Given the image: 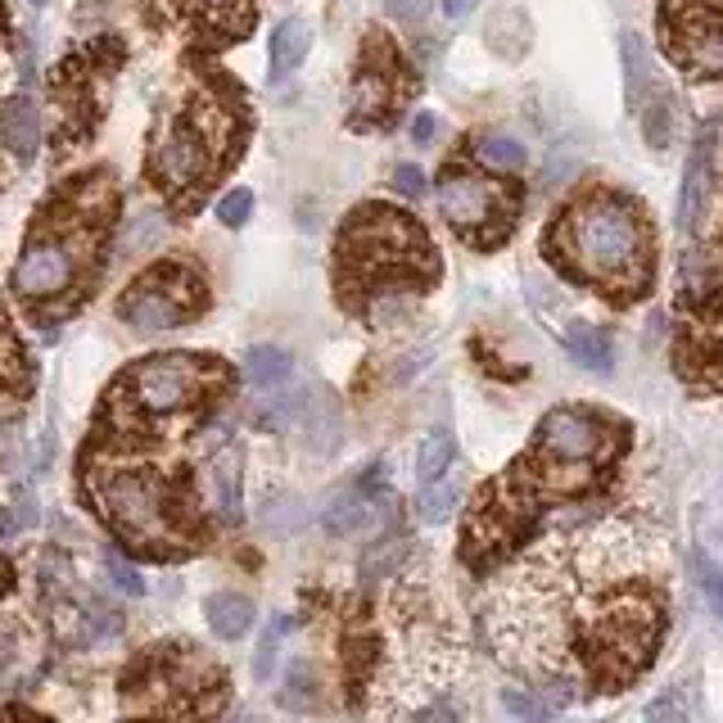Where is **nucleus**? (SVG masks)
<instances>
[{
  "mask_svg": "<svg viewBox=\"0 0 723 723\" xmlns=\"http://www.w3.org/2000/svg\"><path fill=\"white\" fill-rule=\"evenodd\" d=\"M552 245L584 281L601 290H633L646 276V236L637 213L615 195H592L565 213Z\"/></svg>",
  "mask_w": 723,
  "mask_h": 723,
  "instance_id": "obj_1",
  "label": "nucleus"
},
{
  "mask_svg": "<svg viewBox=\"0 0 723 723\" xmlns=\"http://www.w3.org/2000/svg\"><path fill=\"white\" fill-rule=\"evenodd\" d=\"M674 55L701 78H723V0H669Z\"/></svg>",
  "mask_w": 723,
  "mask_h": 723,
  "instance_id": "obj_2",
  "label": "nucleus"
},
{
  "mask_svg": "<svg viewBox=\"0 0 723 723\" xmlns=\"http://www.w3.org/2000/svg\"><path fill=\"white\" fill-rule=\"evenodd\" d=\"M100 502L109 511V520L123 529L127 539H140V543H159L168 534V507H163V493L155 479L145 475H109L100 484Z\"/></svg>",
  "mask_w": 723,
  "mask_h": 723,
  "instance_id": "obj_3",
  "label": "nucleus"
},
{
  "mask_svg": "<svg viewBox=\"0 0 723 723\" xmlns=\"http://www.w3.org/2000/svg\"><path fill=\"white\" fill-rule=\"evenodd\" d=\"M439 208L456 231L475 236V240H493L502 231V222H511L502 190L484 177H466V172H452L439 181Z\"/></svg>",
  "mask_w": 723,
  "mask_h": 723,
  "instance_id": "obj_4",
  "label": "nucleus"
},
{
  "mask_svg": "<svg viewBox=\"0 0 723 723\" xmlns=\"http://www.w3.org/2000/svg\"><path fill=\"white\" fill-rule=\"evenodd\" d=\"M611 443V426L592 411H575V407H556L543 416L539 426V452L552 456L561 466H592L597 456Z\"/></svg>",
  "mask_w": 723,
  "mask_h": 723,
  "instance_id": "obj_5",
  "label": "nucleus"
},
{
  "mask_svg": "<svg viewBox=\"0 0 723 723\" xmlns=\"http://www.w3.org/2000/svg\"><path fill=\"white\" fill-rule=\"evenodd\" d=\"M72 281H78V245L64 236H36L14 268V290L32 303L68 294Z\"/></svg>",
  "mask_w": 723,
  "mask_h": 723,
  "instance_id": "obj_6",
  "label": "nucleus"
},
{
  "mask_svg": "<svg viewBox=\"0 0 723 723\" xmlns=\"http://www.w3.org/2000/svg\"><path fill=\"white\" fill-rule=\"evenodd\" d=\"M132 394L155 416L181 411L190 403V394H195V362L190 358H149L132 371Z\"/></svg>",
  "mask_w": 723,
  "mask_h": 723,
  "instance_id": "obj_7",
  "label": "nucleus"
},
{
  "mask_svg": "<svg viewBox=\"0 0 723 723\" xmlns=\"http://www.w3.org/2000/svg\"><path fill=\"white\" fill-rule=\"evenodd\" d=\"M155 168L163 177V185L181 190V185H200L204 172H208V136L195 118H185L177 123L163 145H159V155H155Z\"/></svg>",
  "mask_w": 723,
  "mask_h": 723,
  "instance_id": "obj_8",
  "label": "nucleus"
},
{
  "mask_svg": "<svg viewBox=\"0 0 723 723\" xmlns=\"http://www.w3.org/2000/svg\"><path fill=\"white\" fill-rule=\"evenodd\" d=\"M294 421H298V439L308 452L330 456L344 439V407L326 385H313L303 398H294Z\"/></svg>",
  "mask_w": 723,
  "mask_h": 723,
  "instance_id": "obj_9",
  "label": "nucleus"
},
{
  "mask_svg": "<svg viewBox=\"0 0 723 723\" xmlns=\"http://www.w3.org/2000/svg\"><path fill=\"white\" fill-rule=\"evenodd\" d=\"M185 308H190V298L177 294V290H168V272L140 281V285L123 298L127 326H136V330H145V335H149V330H172V326L185 317Z\"/></svg>",
  "mask_w": 723,
  "mask_h": 723,
  "instance_id": "obj_10",
  "label": "nucleus"
},
{
  "mask_svg": "<svg viewBox=\"0 0 723 723\" xmlns=\"http://www.w3.org/2000/svg\"><path fill=\"white\" fill-rule=\"evenodd\" d=\"M710 163H714V127H705L682 168V190H678V226L692 231L701 208H705V190H710Z\"/></svg>",
  "mask_w": 723,
  "mask_h": 723,
  "instance_id": "obj_11",
  "label": "nucleus"
},
{
  "mask_svg": "<svg viewBox=\"0 0 723 723\" xmlns=\"http://www.w3.org/2000/svg\"><path fill=\"white\" fill-rule=\"evenodd\" d=\"M208 493H213V507L226 524L240 520L245 507V462H240V448H222L213 462H208Z\"/></svg>",
  "mask_w": 723,
  "mask_h": 723,
  "instance_id": "obj_12",
  "label": "nucleus"
},
{
  "mask_svg": "<svg viewBox=\"0 0 723 723\" xmlns=\"http://www.w3.org/2000/svg\"><path fill=\"white\" fill-rule=\"evenodd\" d=\"M0 140L10 145V155H19L23 163L36 155V145H42V113L27 95H14L0 104Z\"/></svg>",
  "mask_w": 723,
  "mask_h": 723,
  "instance_id": "obj_13",
  "label": "nucleus"
},
{
  "mask_svg": "<svg viewBox=\"0 0 723 723\" xmlns=\"http://www.w3.org/2000/svg\"><path fill=\"white\" fill-rule=\"evenodd\" d=\"M204 620L222 642H240L253 629V601L245 592H213L204 601Z\"/></svg>",
  "mask_w": 723,
  "mask_h": 723,
  "instance_id": "obj_14",
  "label": "nucleus"
},
{
  "mask_svg": "<svg viewBox=\"0 0 723 723\" xmlns=\"http://www.w3.org/2000/svg\"><path fill=\"white\" fill-rule=\"evenodd\" d=\"M313 50V23L308 19H285L276 32H272V78H285L294 72Z\"/></svg>",
  "mask_w": 723,
  "mask_h": 723,
  "instance_id": "obj_15",
  "label": "nucleus"
},
{
  "mask_svg": "<svg viewBox=\"0 0 723 723\" xmlns=\"http://www.w3.org/2000/svg\"><path fill=\"white\" fill-rule=\"evenodd\" d=\"M290 375H294V358L276 344H253L245 353V380L253 389H281Z\"/></svg>",
  "mask_w": 723,
  "mask_h": 723,
  "instance_id": "obj_16",
  "label": "nucleus"
},
{
  "mask_svg": "<svg viewBox=\"0 0 723 723\" xmlns=\"http://www.w3.org/2000/svg\"><path fill=\"white\" fill-rule=\"evenodd\" d=\"M371 520V498L362 488H339L335 498L326 502V511H321V524L330 529V534H358V529Z\"/></svg>",
  "mask_w": 723,
  "mask_h": 723,
  "instance_id": "obj_17",
  "label": "nucleus"
},
{
  "mask_svg": "<svg viewBox=\"0 0 723 723\" xmlns=\"http://www.w3.org/2000/svg\"><path fill=\"white\" fill-rule=\"evenodd\" d=\"M620 59H624V91H629V104H642L646 87H652V50L637 32H624L620 36Z\"/></svg>",
  "mask_w": 723,
  "mask_h": 723,
  "instance_id": "obj_18",
  "label": "nucleus"
},
{
  "mask_svg": "<svg viewBox=\"0 0 723 723\" xmlns=\"http://www.w3.org/2000/svg\"><path fill=\"white\" fill-rule=\"evenodd\" d=\"M456 502H462V475H452V466H448L439 479L426 484L421 502H416V516H421L426 524H443L456 511Z\"/></svg>",
  "mask_w": 723,
  "mask_h": 723,
  "instance_id": "obj_19",
  "label": "nucleus"
},
{
  "mask_svg": "<svg viewBox=\"0 0 723 723\" xmlns=\"http://www.w3.org/2000/svg\"><path fill=\"white\" fill-rule=\"evenodd\" d=\"M565 349L575 353L584 366L592 371H611V344H606V335L588 321H569L565 326Z\"/></svg>",
  "mask_w": 723,
  "mask_h": 723,
  "instance_id": "obj_20",
  "label": "nucleus"
},
{
  "mask_svg": "<svg viewBox=\"0 0 723 723\" xmlns=\"http://www.w3.org/2000/svg\"><path fill=\"white\" fill-rule=\"evenodd\" d=\"M181 5L208 27L240 32L249 23V0H181Z\"/></svg>",
  "mask_w": 723,
  "mask_h": 723,
  "instance_id": "obj_21",
  "label": "nucleus"
},
{
  "mask_svg": "<svg viewBox=\"0 0 723 723\" xmlns=\"http://www.w3.org/2000/svg\"><path fill=\"white\" fill-rule=\"evenodd\" d=\"M452 456H456V439L448 430H430L421 452H416V475H421V484L439 479L448 466H452Z\"/></svg>",
  "mask_w": 723,
  "mask_h": 723,
  "instance_id": "obj_22",
  "label": "nucleus"
},
{
  "mask_svg": "<svg viewBox=\"0 0 723 723\" xmlns=\"http://www.w3.org/2000/svg\"><path fill=\"white\" fill-rule=\"evenodd\" d=\"M475 155L488 163V168H498V172H520L524 168V145L516 136H484L475 145Z\"/></svg>",
  "mask_w": 723,
  "mask_h": 723,
  "instance_id": "obj_23",
  "label": "nucleus"
},
{
  "mask_svg": "<svg viewBox=\"0 0 723 723\" xmlns=\"http://www.w3.org/2000/svg\"><path fill=\"white\" fill-rule=\"evenodd\" d=\"M281 705L285 710H317V674H313V665H294L290 674H285V688H281Z\"/></svg>",
  "mask_w": 723,
  "mask_h": 723,
  "instance_id": "obj_24",
  "label": "nucleus"
},
{
  "mask_svg": "<svg viewBox=\"0 0 723 723\" xmlns=\"http://www.w3.org/2000/svg\"><path fill=\"white\" fill-rule=\"evenodd\" d=\"M642 132H646V145H652V149H665V145H669V136H674V109H669L665 95H656L652 104H646Z\"/></svg>",
  "mask_w": 723,
  "mask_h": 723,
  "instance_id": "obj_25",
  "label": "nucleus"
},
{
  "mask_svg": "<svg viewBox=\"0 0 723 723\" xmlns=\"http://www.w3.org/2000/svg\"><path fill=\"white\" fill-rule=\"evenodd\" d=\"M692 565H697V584H701V592H705V601H710V611L723 620V565L710 561L705 552H697Z\"/></svg>",
  "mask_w": 723,
  "mask_h": 723,
  "instance_id": "obj_26",
  "label": "nucleus"
},
{
  "mask_svg": "<svg viewBox=\"0 0 723 723\" xmlns=\"http://www.w3.org/2000/svg\"><path fill=\"white\" fill-rule=\"evenodd\" d=\"M281 620L276 624H268V633H262V642H258V652H253V678H272L276 674V660H281Z\"/></svg>",
  "mask_w": 723,
  "mask_h": 723,
  "instance_id": "obj_27",
  "label": "nucleus"
},
{
  "mask_svg": "<svg viewBox=\"0 0 723 723\" xmlns=\"http://www.w3.org/2000/svg\"><path fill=\"white\" fill-rule=\"evenodd\" d=\"M36 520H42V511H36V498H32V488H19L14 493V502H10V511H5V534H23V529H32Z\"/></svg>",
  "mask_w": 723,
  "mask_h": 723,
  "instance_id": "obj_28",
  "label": "nucleus"
},
{
  "mask_svg": "<svg viewBox=\"0 0 723 723\" xmlns=\"http://www.w3.org/2000/svg\"><path fill=\"white\" fill-rule=\"evenodd\" d=\"M262 524L276 529V534H290V529H298V524H303L298 498H272L268 507H262Z\"/></svg>",
  "mask_w": 723,
  "mask_h": 723,
  "instance_id": "obj_29",
  "label": "nucleus"
},
{
  "mask_svg": "<svg viewBox=\"0 0 723 723\" xmlns=\"http://www.w3.org/2000/svg\"><path fill=\"white\" fill-rule=\"evenodd\" d=\"M163 240V217L159 213H140L132 226H127V249L140 253V249H155Z\"/></svg>",
  "mask_w": 723,
  "mask_h": 723,
  "instance_id": "obj_30",
  "label": "nucleus"
},
{
  "mask_svg": "<svg viewBox=\"0 0 723 723\" xmlns=\"http://www.w3.org/2000/svg\"><path fill=\"white\" fill-rule=\"evenodd\" d=\"M104 569H109V579H113V588H123L127 597H140L145 592V579H140V569L136 565H127L118 552H104Z\"/></svg>",
  "mask_w": 723,
  "mask_h": 723,
  "instance_id": "obj_31",
  "label": "nucleus"
},
{
  "mask_svg": "<svg viewBox=\"0 0 723 723\" xmlns=\"http://www.w3.org/2000/svg\"><path fill=\"white\" fill-rule=\"evenodd\" d=\"M253 213V195L249 190H226V195L217 200V222L222 226H245Z\"/></svg>",
  "mask_w": 723,
  "mask_h": 723,
  "instance_id": "obj_32",
  "label": "nucleus"
},
{
  "mask_svg": "<svg viewBox=\"0 0 723 723\" xmlns=\"http://www.w3.org/2000/svg\"><path fill=\"white\" fill-rule=\"evenodd\" d=\"M394 190H398V195H407V200H421L426 195V172L416 168V163L394 168Z\"/></svg>",
  "mask_w": 723,
  "mask_h": 723,
  "instance_id": "obj_33",
  "label": "nucleus"
},
{
  "mask_svg": "<svg viewBox=\"0 0 723 723\" xmlns=\"http://www.w3.org/2000/svg\"><path fill=\"white\" fill-rule=\"evenodd\" d=\"M380 5H385L389 19H398V23H421L430 14V0H380Z\"/></svg>",
  "mask_w": 723,
  "mask_h": 723,
  "instance_id": "obj_34",
  "label": "nucleus"
},
{
  "mask_svg": "<svg viewBox=\"0 0 723 723\" xmlns=\"http://www.w3.org/2000/svg\"><path fill=\"white\" fill-rule=\"evenodd\" d=\"M502 705H507L511 714H524V719H534V714H547V710H552V705H543V701H534V697H524V692H516V688L502 692Z\"/></svg>",
  "mask_w": 723,
  "mask_h": 723,
  "instance_id": "obj_35",
  "label": "nucleus"
},
{
  "mask_svg": "<svg viewBox=\"0 0 723 723\" xmlns=\"http://www.w3.org/2000/svg\"><path fill=\"white\" fill-rule=\"evenodd\" d=\"M411 136H416V140H430V136H434V113H416Z\"/></svg>",
  "mask_w": 723,
  "mask_h": 723,
  "instance_id": "obj_36",
  "label": "nucleus"
},
{
  "mask_svg": "<svg viewBox=\"0 0 723 723\" xmlns=\"http://www.w3.org/2000/svg\"><path fill=\"white\" fill-rule=\"evenodd\" d=\"M475 5H479V0H443V14L448 19H466Z\"/></svg>",
  "mask_w": 723,
  "mask_h": 723,
  "instance_id": "obj_37",
  "label": "nucleus"
},
{
  "mask_svg": "<svg viewBox=\"0 0 723 723\" xmlns=\"http://www.w3.org/2000/svg\"><path fill=\"white\" fill-rule=\"evenodd\" d=\"M14 656H19V652H14V642H10L5 633H0V674H5V669L14 665Z\"/></svg>",
  "mask_w": 723,
  "mask_h": 723,
  "instance_id": "obj_38",
  "label": "nucleus"
},
{
  "mask_svg": "<svg viewBox=\"0 0 723 723\" xmlns=\"http://www.w3.org/2000/svg\"><path fill=\"white\" fill-rule=\"evenodd\" d=\"M32 5H46V0H32Z\"/></svg>",
  "mask_w": 723,
  "mask_h": 723,
  "instance_id": "obj_39",
  "label": "nucleus"
}]
</instances>
